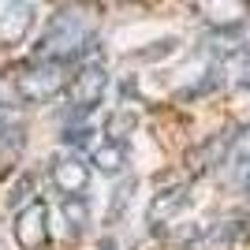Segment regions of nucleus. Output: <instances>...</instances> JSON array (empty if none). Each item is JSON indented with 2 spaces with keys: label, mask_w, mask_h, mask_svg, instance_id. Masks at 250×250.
<instances>
[{
  "label": "nucleus",
  "mask_w": 250,
  "mask_h": 250,
  "mask_svg": "<svg viewBox=\"0 0 250 250\" xmlns=\"http://www.w3.org/2000/svg\"><path fill=\"white\" fill-rule=\"evenodd\" d=\"M49 228L56 231L63 243L83 239L86 228H90V209H86V202L83 198H60V206H56V224H52V217H49Z\"/></svg>",
  "instance_id": "nucleus-8"
},
{
  "label": "nucleus",
  "mask_w": 250,
  "mask_h": 250,
  "mask_svg": "<svg viewBox=\"0 0 250 250\" xmlns=\"http://www.w3.org/2000/svg\"><path fill=\"white\" fill-rule=\"evenodd\" d=\"M11 235L19 243V250H45L52 239L49 228V206L42 198H34L30 206H22L15 213V224H11Z\"/></svg>",
  "instance_id": "nucleus-4"
},
{
  "label": "nucleus",
  "mask_w": 250,
  "mask_h": 250,
  "mask_svg": "<svg viewBox=\"0 0 250 250\" xmlns=\"http://www.w3.org/2000/svg\"><path fill=\"white\" fill-rule=\"evenodd\" d=\"M94 15L79 4H67L52 15V22L45 26V34L34 45V60H49V63H79L83 56H90L94 49Z\"/></svg>",
  "instance_id": "nucleus-1"
},
{
  "label": "nucleus",
  "mask_w": 250,
  "mask_h": 250,
  "mask_svg": "<svg viewBox=\"0 0 250 250\" xmlns=\"http://www.w3.org/2000/svg\"><path fill=\"white\" fill-rule=\"evenodd\" d=\"M235 179H239L243 194H250V161H247V165H239V176H235Z\"/></svg>",
  "instance_id": "nucleus-16"
},
{
  "label": "nucleus",
  "mask_w": 250,
  "mask_h": 250,
  "mask_svg": "<svg viewBox=\"0 0 250 250\" xmlns=\"http://www.w3.org/2000/svg\"><path fill=\"white\" fill-rule=\"evenodd\" d=\"M34 187H38V179H34V172L30 168H22L19 176H15V183L8 187V206L19 213L22 206H30L34 202Z\"/></svg>",
  "instance_id": "nucleus-13"
},
{
  "label": "nucleus",
  "mask_w": 250,
  "mask_h": 250,
  "mask_svg": "<svg viewBox=\"0 0 250 250\" xmlns=\"http://www.w3.org/2000/svg\"><path fill=\"white\" fill-rule=\"evenodd\" d=\"M67 79H71L67 63L30 60V63H22V67H15L11 86H15V97L22 104H45V101H52V97H60L67 90Z\"/></svg>",
  "instance_id": "nucleus-2"
},
{
  "label": "nucleus",
  "mask_w": 250,
  "mask_h": 250,
  "mask_svg": "<svg viewBox=\"0 0 250 250\" xmlns=\"http://www.w3.org/2000/svg\"><path fill=\"white\" fill-rule=\"evenodd\" d=\"M101 250H116V247H112V243H104V247H101Z\"/></svg>",
  "instance_id": "nucleus-17"
},
{
  "label": "nucleus",
  "mask_w": 250,
  "mask_h": 250,
  "mask_svg": "<svg viewBox=\"0 0 250 250\" xmlns=\"http://www.w3.org/2000/svg\"><path fill=\"white\" fill-rule=\"evenodd\" d=\"M187 206H190V187L187 183H176V187L157 190L153 202H149V209H146V224L149 228H168Z\"/></svg>",
  "instance_id": "nucleus-6"
},
{
  "label": "nucleus",
  "mask_w": 250,
  "mask_h": 250,
  "mask_svg": "<svg viewBox=\"0 0 250 250\" xmlns=\"http://www.w3.org/2000/svg\"><path fill=\"white\" fill-rule=\"evenodd\" d=\"M138 127V112L131 104H120L112 116H108V142H127V135Z\"/></svg>",
  "instance_id": "nucleus-12"
},
{
  "label": "nucleus",
  "mask_w": 250,
  "mask_h": 250,
  "mask_svg": "<svg viewBox=\"0 0 250 250\" xmlns=\"http://www.w3.org/2000/svg\"><path fill=\"white\" fill-rule=\"evenodd\" d=\"M104 90H108V75H104L101 52H97L94 60H90V56H83V60H79V71L67 79V90H63V94L71 97L75 108H90V112H94Z\"/></svg>",
  "instance_id": "nucleus-3"
},
{
  "label": "nucleus",
  "mask_w": 250,
  "mask_h": 250,
  "mask_svg": "<svg viewBox=\"0 0 250 250\" xmlns=\"http://www.w3.org/2000/svg\"><path fill=\"white\" fill-rule=\"evenodd\" d=\"M90 161H83L79 153H63L49 165V176H52V187L60 198H86L90 190Z\"/></svg>",
  "instance_id": "nucleus-5"
},
{
  "label": "nucleus",
  "mask_w": 250,
  "mask_h": 250,
  "mask_svg": "<svg viewBox=\"0 0 250 250\" xmlns=\"http://www.w3.org/2000/svg\"><path fill=\"white\" fill-rule=\"evenodd\" d=\"M30 22H34L30 0H0V49L19 45L30 34Z\"/></svg>",
  "instance_id": "nucleus-7"
},
{
  "label": "nucleus",
  "mask_w": 250,
  "mask_h": 250,
  "mask_svg": "<svg viewBox=\"0 0 250 250\" xmlns=\"http://www.w3.org/2000/svg\"><path fill=\"white\" fill-rule=\"evenodd\" d=\"M90 168H97L101 176H120L127 172V146L124 142H97V149L90 153Z\"/></svg>",
  "instance_id": "nucleus-11"
},
{
  "label": "nucleus",
  "mask_w": 250,
  "mask_h": 250,
  "mask_svg": "<svg viewBox=\"0 0 250 250\" xmlns=\"http://www.w3.org/2000/svg\"><path fill=\"white\" fill-rule=\"evenodd\" d=\"M231 161H235V165H247L250 161V124L239 127V135L231 138Z\"/></svg>",
  "instance_id": "nucleus-15"
},
{
  "label": "nucleus",
  "mask_w": 250,
  "mask_h": 250,
  "mask_svg": "<svg viewBox=\"0 0 250 250\" xmlns=\"http://www.w3.org/2000/svg\"><path fill=\"white\" fill-rule=\"evenodd\" d=\"M231 138H235L231 131H217V135H209L198 149H190L187 168H190V172H209V168L231 161Z\"/></svg>",
  "instance_id": "nucleus-9"
},
{
  "label": "nucleus",
  "mask_w": 250,
  "mask_h": 250,
  "mask_svg": "<svg viewBox=\"0 0 250 250\" xmlns=\"http://www.w3.org/2000/svg\"><path fill=\"white\" fill-rule=\"evenodd\" d=\"M131 190H135V179H124V187L112 194V209H108V224H116V217H124L127 202H131Z\"/></svg>",
  "instance_id": "nucleus-14"
},
{
  "label": "nucleus",
  "mask_w": 250,
  "mask_h": 250,
  "mask_svg": "<svg viewBox=\"0 0 250 250\" xmlns=\"http://www.w3.org/2000/svg\"><path fill=\"white\" fill-rule=\"evenodd\" d=\"M247 0H202V11L213 22V30H235L247 19Z\"/></svg>",
  "instance_id": "nucleus-10"
}]
</instances>
